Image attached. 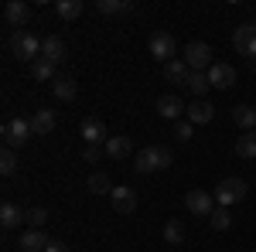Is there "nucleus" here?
Listing matches in <instances>:
<instances>
[{"mask_svg":"<svg viewBox=\"0 0 256 252\" xmlns=\"http://www.w3.org/2000/svg\"><path fill=\"white\" fill-rule=\"evenodd\" d=\"M171 150L168 147H144L137 157H134V171L137 174H154V171H168L171 167Z\"/></svg>","mask_w":256,"mask_h":252,"instance_id":"obj_1","label":"nucleus"},{"mask_svg":"<svg viewBox=\"0 0 256 252\" xmlns=\"http://www.w3.org/2000/svg\"><path fill=\"white\" fill-rule=\"evenodd\" d=\"M31 136H34V130H31V119L14 116V119H7V123H4V147H7V150H18V147H24Z\"/></svg>","mask_w":256,"mask_h":252,"instance_id":"obj_2","label":"nucleus"},{"mask_svg":"<svg viewBox=\"0 0 256 252\" xmlns=\"http://www.w3.org/2000/svg\"><path fill=\"white\" fill-rule=\"evenodd\" d=\"M10 51H14L20 61H31V65H34V61L41 58V38H34L31 31H14V34H10Z\"/></svg>","mask_w":256,"mask_h":252,"instance_id":"obj_3","label":"nucleus"},{"mask_svg":"<svg viewBox=\"0 0 256 252\" xmlns=\"http://www.w3.org/2000/svg\"><path fill=\"white\" fill-rule=\"evenodd\" d=\"M216 205H222V208H229V205H236V201H242L246 198V181L242 177H226V181H218L216 184Z\"/></svg>","mask_w":256,"mask_h":252,"instance_id":"obj_4","label":"nucleus"},{"mask_svg":"<svg viewBox=\"0 0 256 252\" xmlns=\"http://www.w3.org/2000/svg\"><path fill=\"white\" fill-rule=\"evenodd\" d=\"M184 65H188V72H208L216 61H212V48L205 44V41H192V44H184Z\"/></svg>","mask_w":256,"mask_h":252,"instance_id":"obj_5","label":"nucleus"},{"mask_svg":"<svg viewBox=\"0 0 256 252\" xmlns=\"http://www.w3.org/2000/svg\"><path fill=\"white\" fill-rule=\"evenodd\" d=\"M184 208L198 218H208V215L216 212V194L212 191H202V188H192V191H184Z\"/></svg>","mask_w":256,"mask_h":252,"instance_id":"obj_6","label":"nucleus"},{"mask_svg":"<svg viewBox=\"0 0 256 252\" xmlns=\"http://www.w3.org/2000/svg\"><path fill=\"white\" fill-rule=\"evenodd\" d=\"M150 55L158 61H174V55H178V41H174V34H168V31H158V34H150Z\"/></svg>","mask_w":256,"mask_h":252,"instance_id":"obj_7","label":"nucleus"},{"mask_svg":"<svg viewBox=\"0 0 256 252\" xmlns=\"http://www.w3.org/2000/svg\"><path fill=\"white\" fill-rule=\"evenodd\" d=\"M232 44H236L239 55H250V58H256V24H253V20H246V24H239V27H236Z\"/></svg>","mask_w":256,"mask_h":252,"instance_id":"obj_8","label":"nucleus"},{"mask_svg":"<svg viewBox=\"0 0 256 252\" xmlns=\"http://www.w3.org/2000/svg\"><path fill=\"white\" fill-rule=\"evenodd\" d=\"M28 17H31V10H28V3H24V0H10V3L4 7V20H7L14 31H24Z\"/></svg>","mask_w":256,"mask_h":252,"instance_id":"obj_9","label":"nucleus"},{"mask_svg":"<svg viewBox=\"0 0 256 252\" xmlns=\"http://www.w3.org/2000/svg\"><path fill=\"white\" fill-rule=\"evenodd\" d=\"M216 116V109L205 102V99H195V102H188V109H184V119L192 123V126H205V123H212Z\"/></svg>","mask_w":256,"mask_h":252,"instance_id":"obj_10","label":"nucleus"},{"mask_svg":"<svg viewBox=\"0 0 256 252\" xmlns=\"http://www.w3.org/2000/svg\"><path fill=\"white\" fill-rule=\"evenodd\" d=\"M208 82H212V89H229V85L236 82V68L226 65V61H216V65L208 68Z\"/></svg>","mask_w":256,"mask_h":252,"instance_id":"obj_11","label":"nucleus"},{"mask_svg":"<svg viewBox=\"0 0 256 252\" xmlns=\"http://www.w3.org/2000/svg\"><path fill=\"white\" fill-rule=\"evenodd\" d=\"M110 201H113V208H116L120 215H134L137 212V191H130V188H113Z\"/></svg>","mask_w":256,"mask_h":252,"instance_id":"obj_12","label":"nucleus"},{"mask_svg":"<svg viewBox=\"0 0 256 252\" xmlns=\"http://www.w3.org/2000/svg\"><path fill=\"white\" fill-rule=\"evenodd\" d=\"M65 41L55 38V34H48V38H41V58L52 61V65H58V61H65Z\"/></svg>","mask_w":256,"mask_h":252,"instance_id":"obj_13","label":"nucleus"},{"mask_svg":"<svg viewBox=\"0 0 256 252\" xmlns=\"http://www.w3.org/2000/svg\"><path fill=\"white\" fill-rule=\"evenodd\" d=\"M52 92H55L58 102H72V99L79 96V82H76L72 75H58L55 82H52Z\"/></svg>","mask_w":256,"mask_h":252,"instance_id":"obj_14","label":"nucleus"},{"mask_svg":"<svg viewBox=\"0 0 256 252\" xmlns=\"http://www.w3.org/2000/svg\"><path fill=\"white\" fill-rule=\"evenodd\" d=\"M188 106L181 102L178 96H158V116L164 119H181V113H184Z\"/></svg>","mask_w":256,"mask_h":252,"instance_id":"obj_15","label":"nucleus"},{"mask_svg":"<svg viewBox=\"0 0 256 252\" xmlns=\"http://www.w3.org/2000/svg\"><path fill=\"white\" fill-rule=\"evenodd\" d=\"M79 136L86 140V143H102V140H110V136H106V126H102V119H92V116L79 126Z\"/></svg>","mask_w":256,"mask_h":252,"instance_id":"obj_16","label":"nucleus"},{"mask_svg":"<svg viewBox=\"0 0 256 252\" xmlns=\"http://www.w3.org/2000/svg\"><path fill=\"white\" fill-rule=\"evenodd\" d=\"M48 242H52V239L41 232V229H28V232L20 235V249H24V252H44V249H48Z\"/></svg>","mask_w":256,"mask_h":252,"instance_id":"obj_17","label":"nucleus"},{"mask_svg":"<svg viewBox=\"0 0 256 252\" xmlns=\"http://www.w3.org/2000/svg\"><path fill=\"white\" fill-rule=\"evenodd\" d=\"M130 150H134L130 136H110V140H106V157H110V160H126Z\"/></svg>","mask_w":256,"mask_h":252,"instance_id":"obj_18","label":"nucleus"},{"mask_svg":"<svg viewBox=\"0 0 256 252\" xmlns=\"http://www.w3.org/2000/svg\"><path fill=\"white\" fill-rule=\"evenodd\" d=\"M31 130H34V136H48L52 130H55V113H52V109H34Z\"/></svg>","mask_w":256,"mask_h":252,"instance_id":"obj_19","label":"nucleus"},{"mask_svg":"<svg viewBox=\"0 0 256 252\" xmlns=\"http://www.w3.org/2000/svg\"><path fill=\"white\" fill-rule=\"evenodd\" d=\"M232 123H236L242 133H253L256 130V109L253 106H236L232 109Z\"/></svg>","mask_w":256,"mask_h":252,"instance_id":"obj_20","label":"nucleus"},{"mask_svg":"<svg viewBox=\"0 0 256 252\" xmlns=\"http://www.w3.org/2000/svg\"><path fill=\"white\" fill-rule=\"evenodd\" d=\"M20 222H24V212H20L14 201H4V205H0V225L10 232V229H18Z\"/></svg>","mask_w":256,"mask_h":252,"instance_id":"obj_21","label":"nucleus"},{"mask_svg":"<svg viewBox=\"0 0 256 252\" xmlns=\"http://www.w3.org/2000/svg\"><path fill=\"white\" fill-rule=\"evenodd\" d=\"M184 85H188V92H192L195 99H202L205 92H208V89H212V82H208V72H192Z\"/></svg>","mask_w":256,"mask_h":252,"instance_id":"obj_22","label":"nucleus"},{"mask_svg":"<svg viewBox=\"0 0 256 252\" xmlns=\"http://www.w3.org/2000/svg\"><path fill=\"white\" fill-rule=\"evenodd\" d=\"M164 242L168 246H184V222L181 218H171L164 225Z\"/></svg>","mask_w":256,"mask_h":252,"instance_id":"obj_23","label":"nucleus"},{"mask_svg":"<svg viewBox=\"0 0 256 252\" xmlns=\"http://www.w3.org/2000/svg\"><path fill=\"white\" fill-rule=\"evenodd\" d=\"M96 10H99V14H106V17H113V14H126V10H134V3H130V0H96Z\"/></svg>","mask_w":256,"mask_h":252,"instance_id":"obj_24","label":"nucleus"},{"mask_svg":"<svg viewBox=\"0 0 256 252\" xmlns=\"http://www.w3.org/2000/svg\"><path fill=\"white\" fill-rule=\"evenodd\" d=\"M236 154L242 157V160H256V130H253V133H239Z\"/></svg>","mask_w":256,"mask_h":252,"instance_id":"obj_25","label":"nucleus"},{"mask_svg":"<svg viewBox=\"0 0 256 252\" xmlns=\"http://www.w3.org/2000/svg\"><path fill=\"white\" fill-rule=\"evenodd\" d=\"M188 75H192V72H188L184 58H174V61L164 65V78H168V82H188Z\"/></svg>","mask_w":256,"mask_h":252,"instance_id":"obj_26","label":"nucleus"},{"mask_svg":"<svg viewBox=\"0 0 256 252\" xmlns=\"http://www.w3.org/2000/svg\"><path fill=\"white\" fill-rule=\"evenodd\" d=\"M89 191L92 194H113V181L106 171H96V174H89Z\"/></svg>","mask_w":256,"mask_h":252,"instance_id":"obj_27","label":"nucleus"},{"mask_svg":"<svg viewBox=\"0 0 256 252\" xmlns=\"http://www.w3.org/2000/svg\"><path fill=\"white\" fill-rule=\"evenodd\" d=\"M55 14H58L62 20H76L82 14V0H58V3H55Z\"/></svg>","mask_w":256,"mask_h":252,"instance_id":"obj_28","label":"nucleus"},{"mask_svg":"<svg viewBox=\"0 0 256 252\" xmlns=\"http://www.w3.org/2000/svg\"><path fill=\"white\" fill-rule=\"evenodd\" d=\"M31 75L38 78V82H55V78H58V72H55V65H52V61L38 58L34 65H31Z\"/></svg>","mask_w":256,"mask_h":252,"instance_id":"obj_29","label":"nucleus"},{"mask_svg":"<svg viewBox=\"0 0 256 252\" xmlns=\"http://www.w3.org/2000/svg\"><path fill=\"white\" fill-rule=\"evenodd\" d=\"M208 222H212V229H216V232H226V229L232 225V215H229V208L216 205V212L208 215Z\"/></svg>","mask_w":256,"mask_h":252,"instance_id":"obj_30","label":"nucleus"},{"mask_svg":"<svg viewBox=\"0 0 256 252\" xmlns=\"http://www.w3.org/2000/svg\"><path fill=\"white\" fill-rule=\"evenodd\" d=\"M14 171H18V154L4 147V154H0V174H4V177H10Z\"/></svg>","mask_w":256,"mask_h":252,"instance_id":"obj_31","label":"nucleus"},{"mask_svg":"<svg viewBox=\"0 0 256 252\" xmlns=\"http://www.w3.org/2000/svg\"><path fill=\"white\" fill-rule=\"evenodd\" d=\"M24 222H28L31 229H41V225L48 222V212H44V208H28V212H24Z\"/></svg>","mask_w":256,"mask_h":252,"instance_id":"obj_32","label":"nucleus"},{"mask_svg":"<svg viewBox=\"0 0 256 252\" xmlns=\"http://www.w3.org/2000/svg\"><path fill=\"white\" fill-rule=\"evenodd\" d=\"M102 154H106V143H86V150H82V160L96 164V160H102Z\"/></svg>","mask_w":256,"mask_h":252,"instance_id":"obj_33","label":"nucleus"},{"mask_svg":"<svg viewBox=\"0 0 256 252\" xmlns=\"http://www.w3.org/2000/svg\"><path fill=\"white\" fill-rule=\"evenodd\" d=\"M174 136L181 140V143H188V140L195 136V126H192L188 119H178V123H174Z\"/></svg>","mask_w":256,"mask_h":252,"instance_id":"obj_34","label":"nucleus"},{"mask_svg":"<svg viewBox=\"0 0 256 252\" xmlns=\"http://www.w3.org/2000/svg\"><path fill=\"white\" fill-rule=\"evenodd\" d=\"M44 252H72V249H68L65 242H58V239H52V242H48V249H44Z\"/></svg>","mask_w":256,"mask_h":252,"instance_id":"obj_35","label":"nucleus"}]
</instances>
